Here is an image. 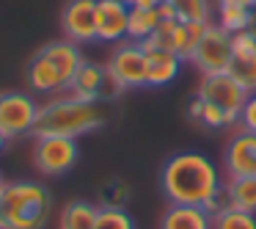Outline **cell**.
Wrapping results in <instances>:
<instances>
[{"label":"cell","instance_id":"6da1fadb","mask_svg":"<svg viewBox=\"0 0 256 229\" xmlns=\"http://www.w3.org/2000/svg\"><path fill=\"white\" fill-rule=\"evenodd\" d=\"M162 193L171 204H193L210 210L223 193L226 174L204 152H176L162 166Z\"/></svg>","mask_w":256,"mask_h":229},{"label":"cell","instance_id":"7a4b0ae2","mask_svg":"<svg viewBox=\"0 0 256 229\" xmlns=\"http://www.w3.org/2000/svg\"><path fill=\"white\" fill-rule=\"evenodd\" d=\"M105 124V108L102 102L80 100V97L64 91L61 97L42 102L39 116L34 124V135H66V138H80L91 130Z\"/></svg>","mask_w":256,"mask_h":229},{"label":"cell","instance_id":"3957f363","mask_svg":"<svg viewBox=\"0 0 256 229\" xmlns=\"http://www.w3.org/2000/svg\"><path fill=\"white\" fill-rule=\"evenodd\" d=\"M52 215V196L42 182L20 179L0 190V229H44Z\"/></svg>","mask_w":256,"mask_h":229},{"label":"cell","instance_id":"277c9868","mask_svg":"<svg viewBox=\"0 0 256 229\" xmlns=\"http://www.w3.org/2000/svg\"><path fill=\"white\" fill-rule=\"evenodd\" d=\"M105 67L118 91L149 86V53L144 50L140 42L124 39V45H116Z\"/></svg>","mask_w":256,"mask_h":229},{"label":"cell","instance_id":"5b68a950","mask_svg":"<svg viewBox=\"0 0 256 229\" xmlns=\"http://www.w3.org/2000/svg\"><path fill=\"white\" fill-rule=\"evenodd\" d=\"M80 146L78 138L66 135H42L34 144V166L44 177H64L78 166Z\"/></svg>","mask_w":256,"mask_h":229},{"label":"cell","instance_id":"8992f818","mask_svg":"<svg viewBox=\"0 0 256 229\" xmlns=\"http://www.w3.org/2000/svg\"><path fill=\"white\" fill-rule=\"evenodd\" d=\"M232 58H234L232 34L223 31L218 23H210L204 28V34H201L190 61H193L204 75H218V72H228Z\"/></svg>","mask_w":256,"mask_h":229},{"label":"cell","instance_id":"52a82bcc","mask_svg":"<svg viewBox=\"0 0 256 229\" xmlns=\"http://www.w3.org/2000/svg\"><path fill=\"white\" fill-rule=\"evenodd\" d=\"M39 102L25 91H3L0 94V133L8 141L34 133Z\"/></svg>","mask_w":256,"mask_h":229},{"label":"cell","instance_id":"ba28073f","mask_svg":"<svg viewBox=\"0 0 256 229\" xmlns=\"http://www.w3.org/2000/svg\"><path fill=\"white\" fill-rule=\"evenodd\" d=\"M196 97H201L204 102H212V105L223 108L226 113L240 119V111H242L245 100H248V91L228 72H218V75H204Z\"/></svg>","mask_w":256,"mask_h":229},{"label":"cell","instance_id":"9c48e42d","mask_svg":"<svg viewBox=\"0 0 256 229\" xmlns=\"http://www.w3.org/2000/svg\"><path fill=\"white\" fill-rule=\"evenodd\" d=\"M61 28L74 45L96 42V0H69L61 12Z\"/></svg>","mask_w":256,"mask_h":229},{"label":"cell","instance_id":"30bf717a","mask_svg":"<svg viewBox=\"0 0 256 229\" xmlns=\"http://www.w3.org/2000/svg\"><path fill=\"white\" fill-rule=\"evenodd\" d=\"M66 91L74 97H80V100H94V102L118 94L116 83H113L110 75H108V67L94 64V61L80 64V69L74 72V78H72V83H69Z\"/></svg>","mask_w":256,"mask_h":229},{"label":"cell","instance_id":"8fae6325","mask_svg":"<svg viewBox=\"0 0 256 229\" xmlns=\"http://www.w3.org/2000/svg\"><path fill=\"white\" fill-rule=\"evenodd\" d=\"M130 31V6L124 0H96V42L118 45Z\"/></svg>","mask_w":256,"mask_h":229},{"label":"cell","instance_id":"7c38bea8","mask_svg":"<svg viewBox=\"0 0 256 229\" xmlns=\"http://www.w3.org/2000/svg\"><path fill=\"white\" fill-rule=\"evenodd\" d=\"M223 174L226 179L256 177V133L242 130L228 141L223 155Z\"/></svg>","mask_w":256,"mask_h":229},{"label":"cell","instance_id":"4fadbf2b","mask_svg":"<svg viewBox=\"0 0 256 229\" xmlns=\"http://www.w3.org/2000/svg\"><path fill=\"white\" fill-rule=\"evenodd\" d=\"M28 86L34 91H39V94H64V91L69 89V83L61 75V69H58L50 58L42 56V53H36V58L28 67Z\"/></svg>","mask_w":256,"mask_h":229},{"label":"cell","instance_id":"5bb4252c","mask_svg":"<svg viewBox=\"0 0 256 229\" xmlns=\"http://www.w3.org/2000/svg\"><path fill=\"white\" fill-rule=\"evenodd\" d=\"M160 229H212V212L193 204H168Z\"/></svg>","mask_w":256,"mask_h":229},{"label":"cell","instance_id":"9a60e30c","mask_svg":"<svg viewBox=\"0 0 256 229\" xmlns=\"http://www.w3.org/2000/svg\"><path fill=\"white\" fill-rule=\"evenodd\" d=\"M206 25H210V23H206ZM206 25L174 20V23L168 25V50L176 53L182 61H190V58H193L196 45H198V39H201V34H204Z\"/></svg>","mask_w":256,"mask_h":229},{"label":"cell","instance_id":"2e32d148","mask_svg":"<svg viewBox=\"0 0 256 229\" xmlns=\"http://www.w3.org/2000/svg\"><path fill=\"white\" fill-rule=\"evenodd\" d=\"M149 53V89H162L174 83L182 69V58L171 50H146Z\"/></svg>","mask_w":256,"mask_h":229},{"label":"cell","instance_id":"e0dca14e","mask_svg":"<svg viewBox=\"0 0 256 229\" xmlns=\"http://www.w3.org/2000/svg\"><path fill=\"white\" fill-rule=\"evenodd\" d=\"M42 56L50 58L52 64H56L58 69H61V75L66 78V83H72L74 72L80 69V64L86 61L83 53H80V45H74V42L69 39H61V42H50L47 47H42Z\"/></svg>","mask_w":256,"mask_h":229},{"label":"cell","instance_id":"ac0fdd59","mask_svg":"<svg viewBox=\"0 0 256 229\" xmlns=\"http://www.w3.org/2000/svg\"><path fill=\"white\" fill-rule=\"evenodd\" d=\"M100 207H94L91 201L74 199L69 204H64V210L58 212V229H94Z\"/></svg>","mask_w":256,"mask_h":229},{"label":"cell","instance_id":"d6986e66","mask_svg":"<svg viewBox=\"0 0 256 229\" xmlns=\"http://www.w3.org/2000/svg\"><path fill=\"white\" fill-rule=\"evenodd\" d=\"M223 196H226L228 207H237V210H245V212H254L256 215V177L226 179Z\"/></svg>","mask_w":256,"mask_h":229},{"label":"cell","instance_id":"ffe728a7","mask_svg":"<svg viewBox=\"0 0 256 229\" xmlns=\"http://www.w3.org/2000/svg\"><path fill=\"white\" fill-rule=\"evenodd\" d=\"M250 12L254 9L245 6V3H228V0H220L218 3V25L228 34H240V31H248L250 23Z\"/></svg>","mask_w":256,"mask_h":229},{"label":"cell","instance_id":"44dd1931","mask_svg":"<svg viewBox=\"0 0 256 229\" xmlns=\"http://www.w3.org/2000/svg\"><path fill=\"white\" fill-rule=\"evenodd\" d=\"M162 17L157 9H130V31L127 39L132 42H146L157 28H160Z\"/></svg>","mask_w":256,"mask_h":229},{"label":"cell","instance_id":"7402d4cb","mask_svg":"<svg viewBox=\"0 0 256 229\" xmlns=\"http://www.w3.org/2000/svg\"><path fill=\"white\" fill-rule=\"evenodd\" d=\"M190 116H193L196 122H201L204 127H212V130H220V127H228V124L240 122L237 116L226 113L223 108L212 105V102H204L201 97H196V100L190 102Z\"/></svg>","mask_w":256,"mask_h":229},{"label":"cell","instance_id":"603a6c76","mask_svg":"<svg viewBox=\"0 0 256 229\" xmlns=\"http://www.w3.org/2000/svg\"><path fill=\"white\" fill-rule=\"evenodd\" d=\"M212 229H256V215L226 204L223 210L212 212Z\"/></svg>","mask_w":256,"mask_h":229},{"label":"cell","instance_id":"cb8c5ba5","mask_svg":"<svg viewBox=\"0 0 256 229\" xmlns=\"http://www.w3.org/2000/svg\"><path fill=\"white\" fill-rule=\"evenodd\" d=\"M174 6V12H176V17L182 20V23H201L206 25L210 23V0H168Z\"/></svg>","mask_w":256,"mask_h":229},{"label":"cell","instance_id":"d4e9b609","mask_svg":"<svg viewBox=\"0 0 256 229\" xmlns=\"http://www.w3.org/2000/svg\"><path fill=\"white\" fill-rule=\"evenodd\" d=\"M228 75L242 86L248 94H256V56L248 58H232V67H228Z\"/></svg>","mask_w":256,"mask_h":229},{"label":"cell","instance_id":"484cf974","mask_svg":"<svg viewBox=\"0 0 256 229\" xmlns=\"http://www.w3.org/2000/svg\"><path fill=\"white\" fill-rule=\"evenodd\" d=\"M94 229H135V218L124 207H100Z\"/></svg>","mask_w":256,"mask_h":229},{"label":"cell","instance_id":"4316f807","mask_svg":"<svg viewBox=\"0 0 256 229\" xmlns=\"http://www.w3.org/2000/svg\"><path fill=\"white\" fill-rule=\"evenodd\" d=\"M232 47H234V58L256 56V39L248 34V31H240V34H234V36H232Z\"/></svg>","mask_w":256,"mask_h":229},{"label":"cell","instance_id":"83f0119b","mask_svg":"<svg viewBox=\"0 0 256 229\" xmlns=\"http://www.w3.org/2000/svg\"><path fill=\"white\" fill-rule=\"evenodd\" d=\"M240 124H242V130L256 133V94H248L242 111H240Z\"/></svg>","mask_w":256,"mask_h":229},{"label":"cell","instance_id":"f1b7e54d","mask_svg":"<svg viewBox=\"0 0 256 229\" xmlns=\"http://www.w3.org/2000/svg\"><path fill=\"white\" fill-rule=\"evenodd\" d=\"M130 196V188L124 182H113L110 188H108V207H124V201H127Z\"/></svg>","mask_w":256,"mask_h":229},{"label":"cell","instance_id":"f546056e","mask_svg":"<svg viewBox=\"0 0 256 229\" xmlns=\"http://www.w3.org/2000/svg\"><path fill=\"white\" fill-rule=\"evenodd\" d=\"M130 9H157L162 0H124Z\"/></svg>","mask_w":256,"mask_h":229},{"label":"cell","instance_id":"4dcf8cb0","mask_svg":"<svg viewBox=\"0 0 256 229\" xmlns=\"http://www.w3.org/2000/svg\"><path fill=\"white\" fill-rule=\"evenodd\" d=\"M248 34H250V36H254V39H256V9H254V12H250V23H248Z\"/></svg>","mask_w":256,"mask_h":229},{"label":"cell","instance_id":"1f68e13d","mask_svg":"<svg viewBox=\"0 0 256 229\" xmlns=\"http://www.w3.org/2000/svg\"><path fill=\"white\" fill-rule=\"evenodd\" d=\"M6 146H8V138H6V135H3V133H0V152L6 149Z\"/></svg>","mask_w":256,"mask_h":229},{"label":"cell","instance_id":"d6a6232c","mask_svg":"<svg viewBox=\"0 0 256 229\" xmlns=\"http://www.w3.org/2000/svg\"><path fill=\"white\" fill-rule=\"evenodd\" d=\"M3 185H6V179H3V171H0V190H3Z\"/></svg>","mask_w":256,"mask_h":229},{"label":"cell","instance_id":"836d02e7","mask_svg":"<svg viewBox=\"0 0 256 229\" xmlns=\"http://www.w3.org/2000/svg\"><path fill=\"white\" fill-rule=\"evenodd\" d=\"M254 9H256V0H254Z\"/></svg>","mask_w":256,"mask_h":229}]
</instances>
